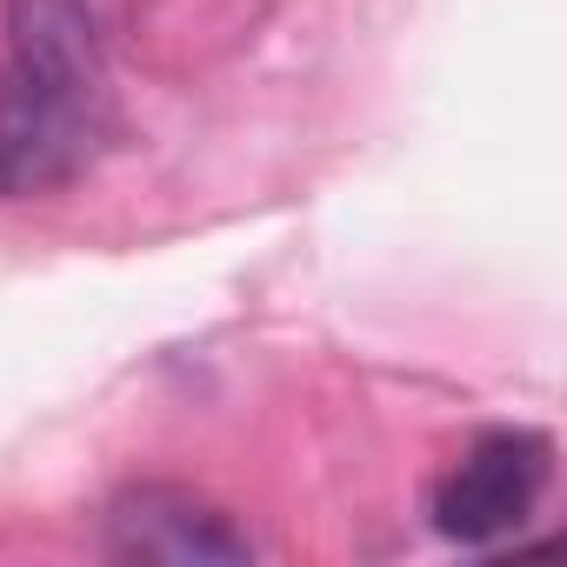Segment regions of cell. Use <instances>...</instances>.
Here are the masks:
<instances>
[{
  "mask_svg": "<svg viewBox=\"0 0 567 567\" xmlns=\"http://www.w3.org/2000/svg\"><path fill=\"white\" fill-rule=\"evenodd\" d=\"M107 127V87L87 21L68 0H34L21 14L14 74L0 87V200L74 181Z\"/></svg>",
  "mask_w": 567,
  "mask_h": 567,
  "instance_id": "obj_1",
  "label": "cell"
},
{
  "mask_svg": "<svg viewBox=\"0 0 567 567\" xmlns=\"http://www.w3.org/2000/svg\"><path fill=\"white\" fill-rule=\"evenodd\" d=\"M547 481H554V441L534 427H494L434 487V527L461 547H494L527 527Z\"/></svg>",
  "mask_w": 567,
  "mask_h": 567,
  "instance_id": "obj_2",
  "label": "cell"
},
{
  "mask_svg": "<svg viewBox=\"0 0 567 567\" xmlns=\"http://www.w3.org/2000/svg\"><path fill=\"white\" fill-rule=\"evenodd\" d=\"M107 554L154 567H214V560H247L254 540L187 487H127L107 507Z\"/></svg>",
  "mask_w": 567,
  "mask_h": 567,
  "instance_id": "obj_3",
  "label": "cell"
}]
</instances>
